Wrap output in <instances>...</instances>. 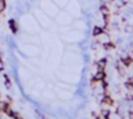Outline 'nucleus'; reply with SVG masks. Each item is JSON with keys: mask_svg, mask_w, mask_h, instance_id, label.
Listing matches in <instances>:
<instances>
[{"mask_svg": "<svg viewBox=\"0 0 133 119\" xmlns=\"http://www.w3.org/2000/svg\"><path fill=\"white\" fill-rule=\"evenodd\" d=\"M103 20H104V24L108 25L110 24V15H103Z\"/></svg>", "mask_w": 133, "mask_h": 119, "instance_id": "obj_13", "label": "nucleus"}, {"mask_svg": "<svg viewBox=\"0 0 133 119\" xmlns=\"http://www.w3.org/2000/svg\"><path fill=\"white\" fill-rule=\"evenodd\" d=\"M98 119H102V116H101V118H98Z\"/></svg>", "mask_w": 133, "mask_h": 119, "instance_id": "obj_17", "label": "nucleus"}, {"mask_svg": "<svg viewBox=\"0 0 133 119\" xmlns=\"http://www.w3.org/2000/svg\"><path fill=\"white\" fill-rule=\"evenodd\" d=\"M121 63H123L124 66H130V64L133 63V59H132L130 56H127V58L121 59Z\"/></svg>", "mask_w": 133, "mask_h": 119, "instance_id": "obj_4", "label": "nucleus"}, {"mask_svg": "<svg viewBox=\"0 0 133 119\" xmlns=\"http://www.w3.org/2000/svg\"><path fill=\"white\" fill-rule=\"evenodd\" d=\"M104 66H106V59H102V60H99V62H98V71L104 70Z\"/></svg>", "mask_w": 133, "mask_h": 119, "instance_id": "obj_9", "label": "nucleus"}, {"mask_svg": "<svg viewBox=\"0 0 133 119\" xmlns=\"http://www.w3.org/2000/svg\"><path fill=\"white\" fill-rule=\"evenodd\" d=\"M129 119H133V110L129 111Z\"/></svg>", "mask_w": 133, "mask_h": 119, "instance_id": "obj_16", "label": "nucleus"}, {"mask_svg": "<svg viewBox=\"0 0 133 119\" xmlns=\"http://www.w3.org/2000/svg\"><path fill=\"white\" fill-rule=\"evenodd\" d=\"M99 9H101V13L102 15H110V9H108V7L106 4H102Z\"/></svg>", "mask_w": 133, "mask_h": 119, "instance_id": "obj_6", "label": "nucleus"}, {"mask_svg": "<svg viewBox=\"0 0 133 119\" xmlns=\"http://www.w3.org/2000/svg\"><path fill=\"white\" fill-rule=\"evenodd\" d=\"M2 71H4V63H3V60L0 59V72Z\"/></svg>", "mask_w": 133, "mask_h": 119, "instance_id": "obj_14", "label": "nucleus"}, {"mask_svg": "<svg viewBox=\"0 0 133 119\" xmlns=\"http://www.w3.org/2000/svg\"><path fill=\"white\" fill-rule=\"evenodd\" d=\"M125 88L128 89V90H130V92H133V79H129L128 81H125Z\"/></svg>", "mask_w": 133, "mask_h": 119, "instance_id": "obj_5", "label": "nucleus"}, {"mask_svg": "<svg viewBox=\"0 0 133 119\" xmlns=\"http://www.w3.org/2000/svg\"><path fill=\"white\" fill-rule=\"evenodd\" d=\"M101 116L103 119H110V111L108 110H102L101 111Z\"/></svg>", "mask_w": 133, "mask_h": 119, "instance_id": "obj_10", "label": "nucleus"}, {"mask_svg": "<svg viewBox=\"0 0 133 119\" xmlns=\"http://www.w3.org/2000/svg\"><path fill=\"white\" fill-rule=\"evenodd\" d=\"M102 102H103L104 105H107V106H112V105H114V99H112L110 96H106V97L102 99Z\"/></svg>", "mask_w": 133, "mask_h": 119, "instance_id": "obj_2", "label": "nucleus"}, {"mask_svg": "<svg viewBox=\"0 0 133 119\" xmlns=\"http://www.w3.org/2000/svg\"><path fill=\"white\" fill-rule=\"evenodd\" d=\"M9 28H11V30H12V33H17L18 32V26H17V24H16V21L15 20H9Z\"/></svg>", "mask_w": 133, "mask_h": 119, "instance_id": "obj_1", "label": "nucleus"}, {"mask_svg": "<svg viewBox=\"0 0 133 119\" xmlns=\"http://www.w3.org/2000/svg\"><path fill=\"white\" fill-rule=\"evenodd\" d=\"M4 80H5V81H4L5 86H7V88H11V79H9L7 75H4Z\"/></svg>", "mask_w": 133, "mask_h": 119, "instance_id": "obj_11", "label": "nucleus"}, {"mask_svg": "<svg viewBox=\"0 0 133 119\" xmlns=\"http://www.w3.org/2000/svg\"><path fill=\"white\" fill-rule=\"evenodd\" d=\"M0 98H2V96H0Z\"/></svg>", "mask_w": 133, "mask_h": 119, "instance_id": "obj_18", "label": "nucleus"}, {"mask_svg": "<svg viewBox=\"0 0 133 119\" xmlns=\"http://www.w3.org/2000/svg\"><path fill=\"white\" fill-rule=\"evenodd\" d=\"M127 99H129V101H133V96H132V94H127Z\"/></svg>", "mask_w": 133, "mask_h": 119, "instance_id": "obj_15", "label": "nucleus"}, {"mask_svg": "<svg viewBox=\"0 0 133 119\" xmlns=\"http://www.w3.org/2000/svg\"><path fill=\"white\" fill-rule=\"evenodd\" d=\"M7 8V2L5 0H0V13H3Z\"/></svg>", "mask_w": 133, "mask_h": 119, "instance_id": "obj_8", "label": "nucleus"}, {"mask_svg": "<svg viewBox=\"0 0 133 119\" xmlns=\"http://www.w3.org/2000/svg\"><path fill=\"white\" fill-rule=\"evenodd\" d=\"M103 29L102 28H99V26H95L94 29H93V35L94 37H98V35H101V34H103Z\"/></svg>", "mask_w": 133, "mask_h": 119, "instance_id": "obj_3", "label": "nucleus"}, {"mask_svg": "<svg viewBox=\"0 0 133 119\" xmlns=\"http://www.w3.org/2000/svg\"><path fill=\"white\" fill-rule=\"evenodd\" d=\"M103 48L107 50V51H110V50H114V48H115V45H114L112 42H107V43L103 45Z\"/></svg>", "mask_w": 133, "mask_h": 119, "instance_id": "obj_7", "label": "nucleus"}, {"mask_svg": "<svg viewBox=\"0 0 133 119\" xmlns=\"http://www.w3.org/2000/svg\"><path fill=\"white\" fill-rule=\"evenodd\" d=\"M117 71H119V73H120V75H124V73H125V68H124V67H121L120 64H117Z\"/></svg>", "mask_w": 133, "mask_h": 119, "instance_id": "obj_12", "label": "nucleus"}]
</instances>
